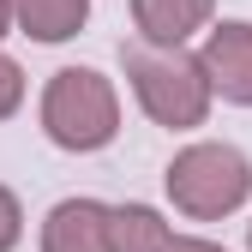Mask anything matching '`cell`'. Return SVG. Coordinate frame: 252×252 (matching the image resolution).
Masks as SVG:
<instances>
[{
  "mask_svg": "<svg viewBox=\"0 0 252 252\" xmlns=\"http://www.w3.org/2000/svg\"><path fill=\"white\" fill-rule=\"evenodd\" d=\"M246 252H252V222H246Z\"/></svg>",
  "mask_w": 252,
  "mask_h": 252,
  "instance_id": "4fadbf2b",
  "label": "cell"
},
{
  "mask_svg": "<svg viewBox=\"0 0 252 252\" xmlns=\"http://www.w3.org/2000/svg\"><path fill=\"white\" fill-rule=\"evenodd\" d=\"M198 66L210 78V90L228 108H252V24L246 18H222L210 24V36L198 48Z\"/></svg>",
  "mask_w": 252,
  "mask_h": 252,
  "instance_id": "277c9868",
  "label": "cell"
},
{
  "mask_svg": "<svg viewBox=\"0 0 252 252\" xmlns=\"http://www.w3.org/2000/svg\"><path fill=\"white\" fill-rule=\"evenodd\" d=\"M12 30V0H0V36Z\"/></svg>",
  "mask_w": 252,
  "mask_h": 252,
  "instance_id": "7c38bea8",
  "label": "cell"
},
{
  "mask_svg": "<svg viewBox=\"0 0 252 252\" xmlns=\"http://www.w3.org/2000/svg\"><path fill=\"white\" fill-rule=\"evenodd\" d=\"M24 108V66L12 54H0V120H12Z\"/></svg>",
  "mask_w": 252,
  "mask_h": 252,
  "instance_id": "9c48e42d",
  "label": "cell"
},
{
  "mask_svg": "<svg viewBox=\"0 0 252 252\" xmlns=\"http://www.w3.org/2000/svg\"><path fill=\"white\" fill-rule=\"evenodd\" d=\"M162 192L192 222H222V216H234L252 198V156L228 138H198V144L168 156Z\"/></svg>",
  "mask_w": 252,
  "mask_h": 252,
  "instance_id": "7a4b0ae2",
  "label": "cell"
},
{
  "mask_svg": "<svg viewBox=\"0 0 252 252\" xmlns=\"http://www.w3.org/2000/svg\"><path fill=\"white\" fill-rule=\"evenodd\" d=\"M216 0H132L138 42L150 48H186L192 36H210Z\"/></svg>",
  "mask_w": 252,
  "mask_h": 252,
  "instance_id": "5b68a950",
  "label": "cell"
},
{
  "mask_svg": "<svg viewBox=\"0 0 252 252\" xmlns=\"http://www.w3.org/2000/svg\"><path fill=\"white\" fill-rule=\"evenodd\" d=\"M108 252H174V228L156 204H114L108 210Z\"/></svg>",
  "mask_w": 252,
  "mask_h": 252,
  "instance_id": "52a82bcc",
  "label": "cell"
},
{
  "mask_svg": "<svg viewBox=\"0 0 252 252\" xmlns=\"http://www.w3.org/2000/svg\"><path fill=\"white\" fill-rule=\"evenodd\" d=\"M90 18V0H12V30L30 42H72Z\"/></svg>",
  "mask_w": 252,
  "mask_h": 252,
  "instance_id": "ba28073f",
  "label": "cell"
},
{
  "mask_svg": "<svg viewBox=\"0 0 252 252\" xmlns=\"http://www.w3.org/2000/svg\"><path fill=\"white\" fill-rule=\"evenodd\" d=\"M108 210L102 198H60L42 216V252H108Z\"/></svg>",
  "mask_w": 252,
  "mask_h": 252,
  "instance_id": "8992f818",
  "label": "cell"
},
{
  "mask_svg": "<svg viewBox=\"0 0 252 252\" xmlns=\"http://www.w3.org/2000/svg\"><path fill=\"white\" fill-rule=\"evenodd\" d=\"M18 240H24V204L12 186H0V252H12Z\"/></svg>",
  "mask_w": 252,
  "mask_h": 252,
  "instance_id": "30bf717a",
  "label": "cell"
},
{
  "mask_svg": "<svg viewBox=\"0 0 252 252\" xmlns=\"http://www.w3.org/2000/svg\"><path fill=\"white\" fill-rule=\"evenodd\" d=\"M120 72L126 84H132V96L138 108L156 120V126H168V132H192V126L210 120V102H216V90L198 66V54L192 48H150V42H120Z\"/></svg>",
  "mask_w": 252,
  "mask_h": 252,
  "instance_id": "6da1fadb",
  "label": "cell"
},
{
  "mask_svg": "<svg viewBox=\"0 0 252 252\" xmlns=\"http://www.w3.org/2000/svg\"><path fill=\"white\" fill-rule=\"evenodd\" d=\"M42 132L66 156H96L120 138V90L96 66H60L42 84Z\"/></svg>",
  "mask_w": 252,
  "mask_h": 252,
  "instance_id": "3957f363",
  "label": "cell"
},
{
  "mask_svg": "<svg viewBox=\"0 0 252 252\" xmlns=\"http://www.w3.org/2000/svg\"><path fill=\"white\" fill-rule=\"evenodd\" d=\"M174 252H228V246H216L204 234H174Z\"/></svg>",
  "mask_w": 252,
  "mask_h": 252,
  "instance_id": "8fae6325",
  "label": "cell"
}]
</instances>
